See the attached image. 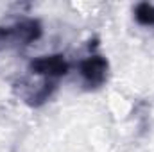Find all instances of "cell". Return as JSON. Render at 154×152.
<instances>
[{"label": "cell", "mask_w": 154, "mask_h": 152, "mask_svg": "<svg viewBox=\"0 0 154 152\" xmlns=\"http://www.w3.org/2000/svg\"><path fill=\"white\" fill-rule=\"evenodd\" d=\"M43 34L41 22L31 16L13 18L0 23V52L2 50H20L38 41Z\"/></svg>", "instance_id": "6da1fadb"}, {"label": "cell", "mask_w": 154, "mask_h": 152, "mask_svg": "<svg viewBox=\"0 0 154 152\" xmlns=\"http://www.w3.org/2000/svg\"><path fill=\"white\" fill-rule=\"evenodd\" d=\"M77 72H79V77H81V82H82L84 90L95 91V90L102 88L108 82L109 61L100 54H90V56H86L84 59L79 61Z\"/></svg>", "instance_id": "7a4b0ae2"}, {"label": "cell", "mask_w": 154, "mask_h": 152, "mask_svg": "<svg viewBox=\"0 0 154 152\" xmlns=\"http://www.w3.org/2000/svg\"><path fill=\"white\" fill-rule=\"evenodd\" d=\"M68 72H70V63L66 61V57L63 54L39 56L29 63V74L38 77V79H45V81L57 82Z\"/></svg>", "instance_id": "3957f363"}, {"label": "cell", "mask_w": 154, "mask_h": 152, "mask_svg": "<svg viewBox=\"0 0 154 152\" xmlns=\"http://www.w3.org/2000/svg\"><path fill=\"white\" fill-rule=\"evenodd\" d=\"M18 93L23 99V102L31 108H41L57 90V82L39 79L38 82H32L31 79H22L16 82Z\"/></svg>", "instance_id": "277c9868"}, {"label": "cell", "mask_w": 154, "mask_h": 152, "mask_svg": "<svg viewBox=\"0 0 154 152\" xmlns=\"http://www.w3.org/2000/svg\"><path fill=\"white\" fill-rule=\"evenodd\" d=\"M133 16L138 25L154 27V4L151 2H138L133 7Z\"/></svg>", "instance_id": "5b68a950"}]
</instances>
